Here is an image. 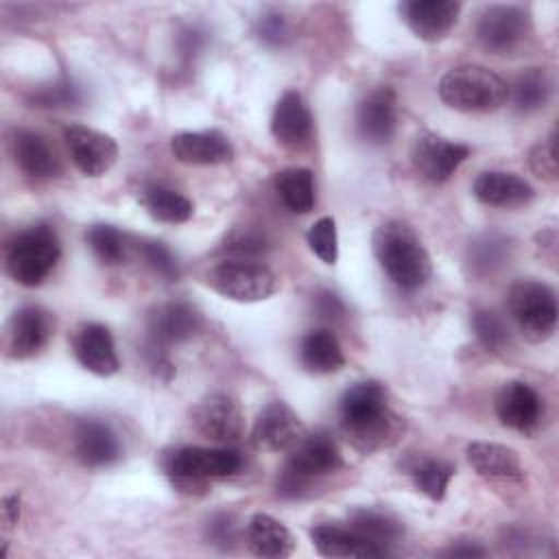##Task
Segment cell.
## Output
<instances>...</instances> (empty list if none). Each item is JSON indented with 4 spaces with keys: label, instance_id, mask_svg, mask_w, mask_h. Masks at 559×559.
<instances>
[{
    "label": "cell",
    "instance_id": "obj_1",
    "mask_svg": "<svg viewBox=\"0 0 559 559\" xmlns=\"http://www.w3.org/2000/svg\"><path fill=\"white\" fill-rule=\"evenodd\" d=\"M338 419L345 439L362 454L395 443L402 432V419L391 411L386 391L376 380L345 389L338 400Z\"/></svg>",
    "mask_w": 559,
    "mask_h": 559
},
{
    "label": "cell",
    "instance_id": "obj_2",
    "mask_svg": "<svg viewBox=\"0 0 559 559\" xmlns=\"http://www.w3.org/2000/svg\"><path fill=\"white\" fill-rule=\"evenodd\" d=\"M371 249L389 280L404 290L421 288L432 275V262L426 247L402 221L378 225L371 236Z\"/></svg>",
    "mask_w": 559,
    "mask_h": 559
},
{
    "label": "cell",
    "instance_id": "obj_3",
    "mask_svg": "<svg viewBox=\"0 0 559 559\" xmlns=\"http://www.w3.org/2000/svg\"><path fill=\"white\" fill-rule=\"evenodd\" d=\"M61 242L48 223H35L20 229L7 245V273L26 288L39 286L57 266Z\"/></svg>",
    "mask_w": 559,
    "mask_h": 559
},
{
    "label": "cell",
    "instance_id": "obj_4",
    "mask_svg": "<svg viewBox=\"0 0 559 559\" xmlns=\"http://www.w3.org/2000/svg\"><path fill=\"white\" fill-rule=\"evenodd\" d=\"M437 90L439 98L456 111H496L509 100L507 81L478 63L448 70Z\"/></svg>",
    "mask_w": 559,
    "mask_h": 559
},
{
    "label": "cell",
    "instance_id": "obj_5",
    "mask_svg": "<svg viewBox=\"0 0 559 559\" xmlns=\"http://www.w3.org/2000/svg\"><path fill=\"white\" fill-rule=\"evenodd\" d=\"M162 467L177 487H203L207 480L234 476L242 467V456L234 448L183 445L166 452Z\"/></svg>",
    "mask_w": 559,
    "mask_h": 559
},
{
    "label": "cell",
    "instance_id": "obj_6",
    "mask_svg": "<svg viewBox=\"0 0 559 559\" xmlns=\"http://www.w3.org/2000/svg\"><path fill=\"white\" fill-rule=\"evenodd\" d=\"M205 282L214 293L238 304L264 301L280 288L277 275L255 260L225 258L207 271Z\"/></svg>",
    "mask_w": 559,
    "mask_h": 559
},
{
    "label": "cell",
    "instance_id": "obj_7",
    "mask_svg": "<svg viewBox=\"0 0 559 559\" xmlns=\"http://www.w3.org/2000/svg\"><path fill=\"white\" fill-rule=\"evenodd\" d=\"M507 310L522 336L531 343H544L557 328V297L542 282H515L507 295Z\"/></svg>",
    "mask_w": 559,
    "mask_h": 559
},
{
    "label": "cell",
    "instance_id": "obj_8",
    "mask_svg": "<svg viewBox=\"0 0 559 559\" xmlns=\"http://www.w3.org/2000/svg\"><path fill=\"white\" fill-rule=\"evenodd\" d=\"M531 33V15L518 4H491L476 20V39L491 55H509Z\"/></svg>",
    "mask_w": 559,
    "mask_h": 559
},
{
    "label": "cell",
    "instance_id": "obj_9",
    "mask_svg": "<svg viewBox=\"0 0 559 559\" xmlns=\"http://www.w3.org/2000/svg\"><path fill=\"white\" fill-rule=\"evenodd\" d=\"M63 142L72 164L85 177H103L118 162V142L98 129L85 124H68L63 129Z\"/></svg>",
    "mask_w": 559,
    "mask_h": 559
},
{
    "label": "cell",
    "instance_id": "obj_10",
    "mask_svg": "<svg viewBox=\"0 0 559 559\" xmlns=\"http://www.w3.org/2000/svg\"><path fill=\"white\" fill-rule=\"evenodd\" d=\"M192 424L199 435L216 443H231L245 435V413L227 393H210L192 408Z\"/></svg>",
    "mask_w": 559,
    "mask_h": 559
},
{
    "label": "cell",
    "instance_id": "obj_11",
    "mask_svg": "<svg viewBox=\"0 0 559 559\" xmlns=\"http://www.w3.org/2000/svg\"><path fill=\"white\" fill-rule=\"evenodd\" d=\"M343 454L336 439L328 430L306 432V437L288 452L286 469L314 483L343 467Z\"/></svg>",
    "mask_w": 559,
    "mask_h": 559
},
{
    "label": "cell",
    "instance_id": "obj_12",
    "mask_svg": "<svg viewBox=\"0 0 559 559\" xmlns=\"http://www.w3.org/2000/svg\"><path fill=\"white\" fill-rule=\"evenodd\" d=\"M306 426L299 415L282 400L269 402L255 417L251 439L269 452H290L304 437Z\"/></svg>",
    "mask_w": 559,
    "mask_h": 559
},
{
    "label": "cell",
    "instance_id": "obj_13",
    "mask_svg": "<svg viewBox=\"0 0 559 559\" xmlns=\"http://www.w3.org/2000/svg\"><path fill=\"white\" fill-rule=\"evenodd\" d=\"M472 148L463 142H452L435 133H424L415 140L411 159L415 170L430 183L448 181L456 168L469 157Z\"/></svg>",
    "mask_w": 559,
    "mask_h": 559
},
{
    "label": "cell",
    "instance_id": "obj_14",
    "mask_svg": "<svg viewBox=\"0 0 559 559\" xmlns=\"http://www.w3.org/2000/svg\"><path fill=\"white\" fill-rule=\"evenodd\" d=\"M201 330V314L186 301H166L146 317V345L166 349L192 338Z\"/></svg>",
    "mask_w": 559,
    "mask_h": 559
},
{
    "label": "cell",
    "instance_id": "obj_15",
    "mask_svg": "<svg viewBox=\"0 0 559 559\" xmlns=\"http://www.w3.org/2000/svg\"><path fill=\"white\" fill-rule=\"evenodd\" d=\"M358 135L373 146L389 144L397 129V96L393 87L378 85L356 107Z\"/></svg>",
    "mask_w": 559,
    "mask_h": 559
},
{
    "label": "cell",
    "instance_id": "obj_16",
    "mask_svg": "<svg viewBox=\"0 0 559 559\" xmlns=\"http://www.w3.org/2000/svg\"><path fill=\"white\" fill-rule=\"evenodd\" d=\"M52 336V317L37 304L17 308L9 321V356L26 360L37 356Z\"/></svg>",
    "mask_w": 559,
    "mask_h": 559
},
{
    "label": "cell",
    "instance_id": "obj_17",
    "mask_svg": "<svg viewBox=\"0 0 559 559\" xmlns=\"http://www.w3.org/2000/svg\"><path fill=\"white\" fill-rule=\"evenodd\" d=\"M400 13L408 28L424 41H441L454 28L461 2L454 0H406L400 4Z\"/></svg>",
    "mask_w": 559,
    "mask_h": 559
},
{
    "label": "cell",
    "instance_id": "obj_18",
    "mask_svg": "<svg viewBox=\"0 0 559 559\" xmlns=\"http://www.w3.org/2000/svg\"><path fill=\"white\" fill-rule=\"evenodd\" d=\"M542 413L544 402L539 393L522 380H509L496 393V415L504 428L531 432L539 424Z\"/></svg>",
    "mask_w": 559,
    "mask_h": 559
},
{
    "label": "cell",
    "instance_id": "obj_19",
    "mask_svg": "<svg viewBox=\"0 0 559 559\" xmlns=\"http://www.w3.org/2000/svg\"><path fill=\"white\" fill-rule=\"evenodd\" d=\"M170 151L177 162L188 166H218L234 159V144L216 129L181 131L170 138Z\"/></svg>",
    "mask_w": 559,
    "mask_h": 559
},
{
    "label": "cell",
    "instance_id": "obj_20",
    "mask_svg": "<svg viewBox=\"0 0 559 559\" xmlns=\"http://www.w3.org/2000/svg\"><path fill=\"white\" fill-rule=\"evenodd\" d=\"M72 347L81 367L94 376L109 378L120 369L114 336L103 323H83L72 338Z\"/></svg>",
    "mask_w": 559,
    "mask_h": 559
},
{
    "label": "cell",
    "instance_id": "obj_21",
    "mask_svg": "<svg viewBox=\"0 0 559 559\" xmlns=\"http://www.w3.org/2000/svg\"><path fill=\"white\" fill-rule=\"evenodd\" d=\"M472 469L493 483H522L524 467L513 448L493 441H472L465 450Z\"/></svg>",
    "mask_w": 559,
    "mask_h": 559
},
{
    "label": "cell",
    "instance_id": "obj_22",
    "mask_svg": "<svg viewBox=\"0 0 559 559\" xmlns=\"http://www.w3.org/2000/svg\"><path fill=\"white\" fill-rule=\"evenodd\" d=\"M312 546L321 557H386L389 548L378 546L369 539H365L360 533H356L352 526L341 524H317L310 528Z\"/></svg>",
    "mask_w": 559,
    "mask_h": 559
},
{
    "label": "cell",
    "instance_id": "obj_23",
    "mask_svg": "<svg viewBox=\"0 0 559 559\" xmlns=\"http://www.w3.org/2000/svg\"><path fill=\"white\" fill-rule=\"evenodd\" d=\"M74 454L85 467H107L120 459L122 450L109 424L87 417L76 424Z\"/></svg>",
    "mask_w": 559,
    "mask_h": 559
},
{
    "label": "cell",
    "instance_id": "obj_24",
    "mask_svg": "<svg viewBox=\"0 0 559 559\" xmlns=\"http://www.w3.org/2000/svg\"><path fill=\"white\" fill-rule=\"evenodd\" d=\"M271 133L284 146H299L310 138L312 116L297 90H286L277 98L271 116Z\"/></svg>",
    "mask_w": 559,
    "mask_h": 559
},
{
    "label": "cell",
    "instance_id": "obj_25",
    "mask_svg": "<svg viewBox=\"0 0 559 559\" xmlns=\"http://www.w3.org/2000/svg\"><path fill=\"white\" fill-rule=\"evenodd\" d=\"M472 192L480 203L491 207H520L535 197V190L526 179L504 170L480 173L474 179Z\"/></svg>",
    "mask_w": 559,
    "mask_h": 559
},
{
    "label": "cell",
    "instance_id": "obj_26",
    "mask_svg": "<svg viewBox=\"0 0 559 559\" xmlns=\"http://www.w3.org/2000/svg\"><path fill=\"white\" fill-rule=\"evenodd\" d=\"M245 542L255 557L286 559L295 552L293 533L273 515L255 513L245 526Z\"/></svg>",
    "mask_w": 559,
    "mask_h": 559
},
{
    "label": "cell",
    "instance_id": "obj_27",
    "mask_svg": "<svg viewBox=\"0 0 559 559\" xmlns=\"http://www.w3.org/2000/svg\"><path fill=\"white\" fill-rule=\"evenodd\" d=\"M13 159L22 173L35 179H50L61 173L59 159L46 138L31 129H17L11 140Z\"/></svg>",
    "mask_w": 559,
    "mask_h": 559
},
{
    "label": "cell",
    "instance_id": "obj_28",
    "mask_svg": "<svg viewBox=\"0 0 559 559\" xmlns=\"http://www.w3.org/2000/svg\"><path fill=\"white\" fill-rule=\"evenodd\" d=\"M299 362L306 371L325 376L345 367V354L338 338L330 330L317 328L301 336Z\"/></svg>",
    "mask_w": 559,
    "mask_h": 559
},
{
    "label": "cell",
    "instance_id": "obj_29",
    "mask_svg": "<svg viewBox=\"0 0 559 559\" xmlns=\"http://www.w3.org/2000/svg\"><path fill=\"white\" fill-rule=\"evenodd\" d=\"M140 203L144 205L148 216L159 223L177 225L190 221L194 214V205L186 194L162 183H146L140 190Z\"/></svg>",
    "mask_w": 559,
    "mask_h": 559
},
{
    "label": "cell",
    "instance_id": "obj_30",
    "mask_svg": "<svg viewBox=\"0 0 559 559\" xmlns=\"http://www.w3.org/2000/svg\"><path fill=\"white\" fill-rule=\"evenodd\" d=\"M282 203L295 214H308L314 207V175L310 168L290 166L273 177Z\"/></svg>",
    "mask_w": 559,
    "mask_h": 559
},
{
    "label": "cell",
    "instance_id": "obj_31",
    "mask_svg": "<svg viewBox=\"0 0 559 559\" xmlns=\"http://www.w3.org/2000/svg\"><path fill=\"white\" fill-rule=\"evenodd\" d=\"M349 526L360 533L365 539L389 548V544L397 542L404 535V526L397 518H393L386 511L371 509V507H358L349 513Z\"/></svg>",
    "mask_w": 559,
    "mask_h": 559
},
{
    "label": "cell",
    "instance_id": "obj_32",
    "mask_svg": "<svg viewBox=\"0 0 559 559\" xmlns=\"http://www.w3.org/2000/svg\"><path fill=\"white\" fill-rule=\"evenodd\" d=\"M511 255V242L509 238L496 234V231H487L476 236L469 247H467V266L474 275L485 277L496 273L500 266L507 264Z\"/></svg>",
    "mask_w": 559,
    "mask_h": 559
},
{
    "label": "cell",
    "instance_id": "obj_33",
    "mask_svg": "<svg viewBox=\"0 0 559 559\" xmlns=\"http://www.w3.org/2000/svg\"><path fill=\"white\" fill-rule=\"evenodd\" d=\"M550 96V79L539 68H528L518 74L513 87H509V98L520 114H533L546 105Z\"/></svg>",
    "mask_w": 559,
    "mask_h": 559
},
{
    "label": "cell",
    "instance_id": "obj_34",
    "mask_svg": "<svg viewBox=\"0 0 559 559\" xmlns=\"http://www.w3.org/2000/svg\"><path fill=\"white\" fill-rule=\"evenodd\" d=\"M454 472H456L454 465L441 459H419L408 469L413 485L432 502H441L445 498V491Z\"/></svg>",
    "mask_w": 559,
    "mask_h": 559
},
{
    "label": "cell",
    "instance_id": "obj_35",
    "mask_svg": "<svg viewBox=\"0 0 559 559\" xmlns=\"http://www.w3.org/2000/svg\"><path fill=\"white\" fill-rule=\"evenodd\" d=\"M85 242L103 264L111 266L124 260V236L114 225H107V223L90 225L85 231Z\"/></svg>",
    "mask_w": 559,
    "mask_h": 559
},
{
    "label": "cell",
    "instance_id": "obj_36",
    "mask_svg": "<svg viewBox=\"0 0 559 559\" xmlns=\"http://www.w3.org/2000/svg\"><path fill=\"white\" fill-rule=\"evenodd\" d=\"M269 249V238L264 231L251 229V227H236L231 229L223 245L218 247L221 253L229 255V260H255Z\"/></svg>",
    "mask_w": 559,
    "mask_h": 559
},
{
    "label": "cell",
    "instance_id": "obj_37",
    "mask_svg": "<svg viewBox=\"0 0 559 559\" xmlns=\"http://www.w3.org/2000/svg\"><path fill=\"white\" fill-rule=\"evenodd\" d=\"M472 330L478 343L489 352H502L511 341L509 325L496 310H487V308L476 310L472 314Z\"/></svg>",
    "mask_w": 559,
    "mask_h": 559
},
{
    "label": "cell",
    "instance_id": "obj_38",
    "mask_svg": "<svg viewBox=\"0 0 559 559\" xmlns=\"http://www.w3.org/2000/svg\"><path fill=\"white\" fill-rule=\"evenodd\" d=\"M306 240L310 251L323 264H334L338 260V231L332 216H321L319 221H314L306 234Z\"/></svg>",
    "mask_w": 559,
    "mask_h": 559
},
{
    "label": "cell",
    "instance_id": "obj_39",
    "mask_svg": "<svg viewBox=\"0 0 559 559\" xmlns=\"http://www.w3.org/2000/svg\"><path fill=\"white\" fill-rule=\"evenodd\" d=\"M528 166L544 181H555L557 179L559 166H557V131L555 129L550 131V135L544 142H537L531 148Z\"/></svg>",
    "mask_w": 559,
    "mask_h": 559
},
{
    "label": "cell",
    "instance_id": "obj_40",
    "mask_svg": "<svg viewBox=\"0 0 559 559\" xmlns=\"http://www.w3.org/2000/svg\"><path fill=\"white\" fill-rule=\"evenodd\" d=\"M140 253L144 262L164 280L173 282L179 277V264L173 251L162 240H144L140 242Z\"/></svg>",
    "mask_w": 559,
    "mask_h": 559
},
{
    "label": "cell",
    "instance_id": "obj_41",
    "mask_svg": "<svg viewBox=\"0 0 559 559\" xmlns=\"http://www.w3.org/2000/svg\"><path fill=\"white\" fill-rule=\"evenodd\" d=\"M258 37L269 46H284L293 39V26L288 17L280 11H266L255 24Z\"/></svg>",
    "mask_w": 559,
    "mask_h": 559
},
{
    "label": "cell",
    "instance_id": "obj_42",
    "mask_svg": "<svg viewBox=\"0 0 559 559\" xmlns=\"http://www.w3.org/2000/svg\"><path fill=\"white\" fill-rule=\"evenodd\" d=\"M79 100V90L70 81H57L48 87H39L33 94V103L37 107H66Z\"/></svg>",
    "mask_w": 559,
    "mask_h": 559
},
{
    "label": "cell",
    "instance_id": "obj_43",
    "mask_svg": "<svg viewBox=\"0 0 559 559\" xmlns=\"http://www.w3.org/2000/svg\"><path fill=\"white\" fill-rule=\"evenodd\" d=\"M207 539H210L214 546L223 548V550L231 548V546L236 544V524H234V518L227 515V513L214 515V518L210 520V524H207Z\"/></svg>",
    "mask_w": 559,
    "mask_h": 559
},
{
    "label": "cell",
    "instance_id": "obj_44",
    "mask_svg": "<svg viewBox=\"0 0 559 559\" xmlns=\"http://www.w3.org/2000/svg\"><path fill=\"white\" fill-rule=\"evenodd\" d=\"M312 308L321 319H338L345 312V306L341 301V297L332 290H317L312 295Z\"/></svg>",
    "mask_w": 559,
    "mask_h": 559
},
{
    "label": "cell",
    "instance_id": "obj_45",
    "mask_svg": "<svg viewBox=\"0 0 559 559\" xmlns=\"http://www.w3.org/2000/svg\"><path fill=\"white\" fill-rule=\"evenodd\" d=\"M20 511H22V500L17 493H7L2 498V507H0V518H2V526L9 531L17 524L20 520Z\"/></svg>",
    "mask_w": 559,
    "mask_h": 559
},
{
    "label": "cell",
    "instance_id": "obj_46",
    "mask_svg": "<svg viewBox=\"0 0 559 559\" xmlns=\"http://www.w3.org/2000/svg\"><path fill=\"white\" fill-rule=\"evenodd\" d=\"M535 242H537V249L546 251L542 253V258H548V262L555 266V260H557V231L550 227V229H544L535 236Z\"/></svg>",
    "mask_w": 559,
    "mask_h": 559
},
{
    "label": "cell",
    "instance_id": "obj_47",
    "mask_svg": "<svg viewBox=\"0 0 559 559\" xmlns=\"http://www.w3.org/2000/svg\"><path fill=\"white\" fill-rule=\"evenodd\" d=\"M443 555H448V557H483V555H485V548L474 546V544H463V546H452V548H448Z\"/></svg>",
    "mask_w": 559,
    "mask_h": 559
}]
</instances>
